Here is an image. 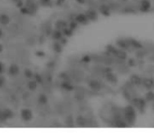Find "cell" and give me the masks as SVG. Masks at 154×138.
Here are the masks:
<instances>
[{"instance_id":"cell-38","label":"cell","mask_w":154,"mask_h":138,"mask_svg":"<svg viewBox=\"0 0 154 138\" xmlns=\"http://www.w3.org/2000/svg\"><path fill=\"white\" fill-rule=\"evenodd\" d=\"M3 51H4V47H3V45L1 44V43H0V53H1Z\"/></svg>"},{"instance_id":"cell-16","label":"cell","mask_w":154,"mask_h":138,"mask_svg":"<svg viewBox=\"0 0 154 138\" xmlns=\"http://www.w3.org/2000/svg\"><path fill=\"white\" fill-rule=\"evenodd\" d=\"M131 82L133 85H140V84H142V79L139 76H137V75H132L131 77Z\"/></svg>"},{"instance_id":"cell-11","label":"cell","mask_w":154,"mask_h":138,"mask_svg":"<svg viewBox=\"0 0 154 138\" xmlns=\"http://www.w3.org/2000/svg\"><path fill=\"white\" fill-rule=\"evenodd\" d=\"M75 124L78 125V127H87V125H88V121H87V119H86L84 116H78L76 118V120H75Z\"/></svg>"},{"instance_id":"cell-24","label":"cell","mask_w":154,"mask_h":138,"mask_svg":"<svg viewBox=\"0 0 154 138\" xmlns=\"http://www.w3.org/2000/svg\"><path fill=\"white\" fill-rule=\"evenodd\" d=\"M24 76H26V78H27V79H31L34 77L33 71L29 70V69H26V70L24 71Z\"/></svg>"},{"instance_id":"cell-13","label":"cell","mask_w":154,"mask_h":138,"mask_svg":"<svg viewBox=\"0 0 154 138\" xmlns=\"http://www.w3.org/2000/svg\"><path fill=\"white\" fill-rule=\"evenodd\" d=\"M113 53L117 57V59L119 60H125L127 58V53L124 51H121V50H115L113 51Z\"/></svg>"},{"instance_id":"cell-14","label":"cell","mask_w":154,"mask_h":138,"mask_svg":"<svg viewBox=\"0 0 154 138\" xmlns=\"http://www.w3.org/2000/svg\"><path fill=\"white\" fill-rule=\"evenodd\" d=\"M26 7H28L31 11V14H35V12L36 11V5L32 1V0H27L26 2Z\"/></svg>"},{"instance_id":"cell-28","label":"cell","mask_w":154,"mask_h":138,"mask_svg":"<svg viewBox=\"0 0 154 138\" xmlns=\"http://www.w3.org/2000/svg\"><path fill=\"white\" fill-rule=\"evenodd\" d=\"M65 123H66V125H73V118L72 116L66 117Z\"/></svg>"},{"instance_id":"cell-29","label":"cell","mask_w":154,"mask_h":138,"mask_svg":"<svg viewBox=\"0 0 154 138\" xmlns=\"http://www.w3.org/2000/svg\"><path fill=\"white\" fill-rule=\"evenodd\" d=\"M35 79L37 81L38 83H43V78L40 76V75L38 73L35 74Z\"/></svg>"},{"instance_id":"cell-42","label":"cell","mask_w":154,"mask_h":138,"mask_svg":"<svg viewBox=\"0 0 154 138\" xmlns=\"http://www.w3.org/2000/svg\"><path fill=\"white\" fill-rule=\"evenodd\" d=\"M153 108H154V101H153Z\"/></svg>"},{"instance_id":"cell-2","label":"cell","mask_w":154,"mask_h":138,"mask_svg":"<svg viewBox=\"0 0 154 138\" xmlns=\"http://www.w3.org/2000/svg\"><path fill=\"white\" fill-rule=\"evenodd\" d=\"M132 106L137 108L140 112H143L146 108V99L142 98H135L132 100Z\"/></svg>"},{"instance_id":"cell-26","label":"cell","mask_w":154,"mask_h":138,"mask_svg":"<svg viewBox=\"0 0 154 138\" xmlns=\"http://www.w3.org/2000/svg\"><path fill=\"white\" fill-rule=\"evenodd\" d=\"M117 44H118L121 48H127L129 45H130V44H129V43L127 42H125L124 40H121V41H118V42H117Z\"/></svg>"},{"instance_id":"cell-20","label":"cell","mask_w":154,"mask_h":138,"mask_svg":"<svg viewBox=\"0 0 154 138\" xmlns=\"http://www.w3.org/2000/svg\"><path fill=\"white\" fill-rule=\"evenodd\" d=\"M3 112H4V114H5V118H7V119H11V118L14 117V112L12 111L11 109L5 108V109H3Z\"/></svg>"},{"instance_id":"cell-4","label":"cell","mask_w":154,"mask_h":138,"mask_svg":"<svg viewBox=\"0 0 154 138\" xmlns=\"http://www.w3.org/2000/svg\"><path fill=\"white\" fill-rule=\"evenodd\" d=\"M88 86L91 88L92 90H102V83L100 82V81H98V80H95V79H92V80H90L89 82H88Z\"/></svg>"},{"instance_id":"cell-7","label":"cell","mask_w":154,"mask_h":138,"mask_svg":"<svg viewBox=\"0 0 154 138\" xmlns=\"http://www.w3.org/2000/svg\"><path fill=\"white\" fill-rule=\"evenodd\" d=\"M75 21L78 24H85L86 23H88L89 21V18L86 15L83 14H79L75 16Z\"/></svg>"},{"instance_id":"cell-39","label":"cell","mask_w":154,"mask_h":138,"mask_svg":"<svg viewBox=\"0 0 154 138\" xmlns=\"http://www.w3.org/2000/svg\"><path fill=\"white\" fill-rule=\"evenodd\" d=\"M76 1H77L78 3H81V4H83V3H84V0H76Z\"/></svg>"},{"instance_id":"cell-37","label":"cell","mask_w":154,"mask_h":138,"mask_svg":"<svg viewBox=\"0 0 154 138\" xmlns=\"http://www.w3.org/2000/svg\"><path fill=\"white\" fill-rule=\"evenodd\" d=\"M64 1H65V0H57V1H56L57 3H56V4H57L58 5H62V4H63Z\"/></svg>"},{"instance_id":"cell-30","label":"cell","mask_w":154,"mask_h":138,"mask_svg":"<svg viewBox=\"0 0 154 138\" xmlns=\"http://www.w3.org/2000/svg\"><path fill=\"white\" fill-rule=\"evenodd\" d=\"M77 26H78V23H77L76 21H72V22L70 23V24H69V27L72 28L73 30H75V29L77 27Z\"/></svg>"},{"instance_id":"cell-25","label":"cell","mask_w":154,"mask_h":138,"mask_svg":"<svg viewBox=\"0 0 154 138\" xmlns=\"http://www.w3.org/2000/svg\"><path fill=\"white\" fill-rule=\"evenodd\" d=\"M62 88L63 89H64V90H72L73 89V86L70 84V82L69 81H64L63 82V84H62Z\"/></svg>"},{"instance_id":"cell-12","label":"cell","mask_w":154,"mask_h":138,"mask_svg":"<svg viewBox=\"0 0 154 138\" xmlns=\"http://www.w3.org/2000/svg\"><path fill=\"white\" fill-rule=\"evenodd\" d=\"M10 23V17L7 14H0V24L1 26H7Z\"/></svg>"},{"instance_id":"cell-1","label":"cell","mask_w":154,"mask_h":138,"mask_svg":"<svg viewBox=\"0 0 154 138\" xmlns=\"http://www.w3.org/2000/svg\"><path fill=\"white\" fill-rule=\"evenodd\" d=\"M123 119L129 125H133L135 124L137 120V113L133 106L128 105L123 108Z\"/></svg>"},{"instance_id":"cell-27","label":"cell","mask_w":154,"mask_h":138,"mask_svg":"<svg viewBox=\"0 0 154 138\" xmlns=\"http://www.w3.org/2000/svg\"><path fill=\"white\" fill-rule=\"evenodd\" d=\"M20 12H21V14H23V15H32V14H31L30 9L28 7H21L20 8Z\"/></svg>"},{"instance_id":"cell-10","label":"cell","mask_w":154,"mask_h":138,"mask_svg":"<svg viewBox=\"0 0 154 138\" xmlns=\"http://www.w3.org/2000/svg\"><path fill=\"white\" fill-rule=\"evenodd\" d=\"M19 67L16 64H11L9 69H8V74L10 76H16L19 73Z\"/></svg>"},{"instance_id":"cell-19","label":"cell","mask_w":154,"mask_h":138,"mask_svg":"<svg viewBox=\"0 0 154 138\" xmlns=\"http://www.w3.org/2000/svg\"><path fill=\"white\" fill-rule=\"evenodd\" d=\"M145 99L147 102H153L154 101V92L151 91V90L145 94Z\"/></svg>"},{"instance_id":"cell-22","label":"cell","mask_w":154,"mask_h":138,"mask_svg":"<svg viewBox=\"0 0 154 138\" xmlns=\"http://www.w3.org/2000/svg\"><path fill=\"white\" fill-rule=\"evenodd\" d=\"M73 31H75V30H73L72 28L67 27V28H65L64 30H63V33H64V35H65L66 37H70V36L73 35Z\"/></svg>"},{"instance_id":"cell-34","label":"cell","mask_w":154,"mask_h":138,"mask_svg":"<svg viewBox=\"0 0 154 138\" xmlns=\"http://www.w3.org/2000/svg\"><path fill=\"white\" fill-rule=\"evenodd\" d=\"M35 55L37 56V57H44V56L45 55V53L43 51H37L35 53Z\"/></svg>"},{"instance_id":"cell-35","label":"cell","mask_w":154,"mask_h":138,"mask_svg":"<svg viewBox=\"0 0 154 138\" xmlns=\"http://www.w3.org/2000/svg\"><path fill=\"white\" fill-rule=\"evenodd\" d=\"M4 83H5V79H4V77H2L1 75H0V88L3 87Z\"/></svg>"},{"instance_id":"cell-40","label":"cell","mask_w":154,"mask_h":138,"mask_svg":"<svg viewBox=\"0 0 154 138\" xmlns=\"http://www.w3.org/2000/svg\"><path fill=\"white\" fill-rule=\"evenodd\" d=\"M2 35H3V31H2V29L0 28V38L2 37Z\"/></svg>"},{"instance_id":"cell-41","label":"cell","mask_w":154,"mask_h":138,"mask_svg":"<svg viewBox=\"0 0 154 138\" xmlns=\"http://www.w3.org/2000/svg\"><path fill=\"white\" fill-rule=\"evenodd\" d=\"M121 1H123V2H127V1H129V0H121Z\"/></svg>"},{"instance_id":"cell-17","label":"cell","mask_w":154,"mask_h":138,"mask_svg":"<svg viewBox=\"0 0 154 138\" xmlns=\"http://www.w3.org/2000/svg\"><path fill=\"white\" fill-rule=\"evenodd\" d=\"M105 78H106V79L109 81V82H111V83H116L117 80H118V79H117V77L115 76V75L113 73H111V72H109V73L106 74Z\"/></svg>"},{"instance_id":"cell-15","label":"cell","mask_w":154,"mask_h":138,"mask_svg":"<svg viewBox=\"0 0 154 138\" xmlns=\"http://www.w3.org/2000/svg\"><path fill=\"white\" fill-rule=\"evenodd\" d=\"M37 101L40 105H46L48 103V98L45 94H40Z\"/></svg>"},{"instance_id":"cell-23","label":"cell","mask_w":154,"mask_h":138,"mask_svg":"<svg viewBox=\"0 0 154 138\" xmlns=\"http://www.w3.org/2000/svg\"><path fill=\"white\" fill-rule=\"evenodd\" d=\"M86 15L88 16L89 20H94L96 18V13H95V11H94V10H89L87 12V14H86Z\"/></svg>"},{"instance_id":"cell-8","label":"cell","mask_w":154,"mask_h":138,"mask_svg":"<svg viewBox=\"0 0 154 138\" xmlns=\"http://www.w3.org/2000/svg\"><path fill=\"white\" fill-rule=\"evenodd\" d=\"M67 27H68V23L64 20L60 19V20H57L56 22H55V28L58 29V30L63 31Z\"/></svg>"},{"instance_id":"cell-5","label":"cell","mask_w":154,"mask_h":138,"mask_svg":"<svg viewBox=\"0 0 154 138\" xmlns=\"http://www.w3.org/2000/svg\"><path fill=\"white\" fill-rule=\"evenodd\" d=\"M142 85L144 86V88L148 90H151L153 89L154 87V80L151 78H146V79H142Z\"/></svg>"},{"instance_id":"cell-36","label":"cell","mask_w":154,"mask_h":138,"mask_svg":"<svg viewBox=\"0 0 154 138\" xmlns=\"http://www.w3.org/2000/svg\"><path fill=\"white\" fill-rule=\"evenodd\" d=\"M4 72V64L0 61V74H2Z\"/></svg>"},{"instance_id":"cell-32","label":"cell","mask_w":154,"mask_h":138,"mask_svg":"<svg viewBox=\"0 0 154 138\" xmlns=\"http://www.w3.org/2000/svg\"><path fill=\"white\" fill-rule=\"evenodd\" d=\"M16 5V7H18V8L20 9L21 7H23V5H24V2L22 1V0H17Z\"/></svg>"},{"instance_id":"cell-3","label":"cell","mask_w":154,"mask_h":138,"mask_svg":"<svg viewBox=\"0 0 154 138\" xmlns=\"http://www.w3.org/2000/svg\"><path fill=\"white\" fill-rule=\"evenodd\" d=\"M21 117L24 121H30V120H32L33 117H34V114H33V112L31 109L29 108H23L21 110Z\"/></svg>"},{"instance_id":"cell-33","label":"cell","mask_w":154,"mask_h":138,"mask_svg":"<svg viewBox=\"0 0 154 138\" xmlns=\"http://www.w3.org/2000/svg\"><path fill=\"white\" fill-rule=\"evenodd\" d=\"M39 1L43 5H48L51 3V0H39Z\"/></svg>"},{"instance_id":"cell-6","label":"cell","mask_w":154,"mask_h":138,"mask_svg":"<svg viewBox=\"0 0 154 138\" xmlns=\"http://www.w3.org/2000/svg\"><path fill=\"white\" fill-rule=\"evenodd\" d=\"M151 7V3L149 0H141L140 4V9L143 12L149 11Z\"/></svg>"},{"instance_id":"cell-31","label":"cell","mask_w":154,"mask_h":138,"mask_svg":"<svg viewBox=\"0 0 154 138\" xmlns=\"http://www.w3.org/2000/svg\"><path fill=\"white\" fill-rule=\"evenodd\" d=\"M7 121V118L5 116V114L3 110H0V122H5Z\"/></svg>"},{"instance_id":"cell-21","label":"cell","mask_w":154,"mask_h":138,"mask_svg":"<svg viewBox=\"0 0 154 138\" xmlns=\"http://www.w3.org/2000/svg\"><path fill=\"white\" fill-rule=\"evenodd\" d=\"M53 49H54V51L55 53H61L62 52V50H63V47H62V44L59 42H55L54 43V45H53Z\"/></svg>"},{"instance_id":"cell-18","label":"cell","mask_w":154,"mask_h":138,"mask_svg":"<svg viewBox=\"0 0 154 138\" xmlns=\"http://www.w3.org/2000/svg\"><path fill=\"white\" fill-rule=\"evenodd\" d=\"M37 84H38V82L35 79L30 80L28 82V84H27V88L31 91H34V90H35L36 89H37Z\"/></svg>"},{"instance_id":"cell-9","label":"cell","mask_w":154,"mask_h":138,"mask_svg":"<svg viewBox=\"0 0 154 138\" xmlns=\"http://www.w3.org/2000/svg\"><path fill=\"white\" fill-rule=\"evenodd\" d=\"M52 37H53L54 40L61 41L62 39L64 38V33H63V31L58 30V29H55L54 32L52 33Z\"/></svg>"}]
</instances>
